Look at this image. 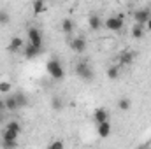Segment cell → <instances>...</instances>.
<instances>
[{"instance_id": "30", "label": "cell", "mask_w": 151, "mask_h": 149, "mask_svg": "<svg viewBox=\"0 0 151 149\" xmlns=\"http://www.w3.org/2000/svg\"><path fill=\"white\" fill-rule=\"evenodd\" d=\"M125 2H134V0H125Z\"/></svg>"}, {"instance_id": "28", "label": "cell", "mask_w": 151, "mask_h": 149, "mask_svg": "<svg viewBox=\"0 0 151 149\" xmlns=\"http://www.w3.org/2000/svg\"><path fill=\"white\" fill-rule=\"evenodd\" d=\"M0 111H5V105H4V98H0Z\"/></svg>"}, {"instance_id": "6", "label": "cell", "mask_w": 151, "mask_h": 149, "mask_svg": "<svg viewBox=\"0 0 151 149\" xmlns=\"http://www.w3.org/2000/svg\"><path fill=\"white\" fill-rule=\"evenodd\" d=\"M69 44H70V49H72L74 53H79V54H81V53H84V51H86V47H88L86 40H84L83 37H72Z\"/></svg>"}, {"instance_id": "11", "label": "cell", "mask_w": 151, "mask_h": 149, "mask_svg": "<svg viewBox=\"0 0 151 149\" xmlns=\"http://www.w3.org/2000/svg\"><path fill=\"white\" fill-rule=\"evenodd\" d=\"M93 121L99 125V123H104V121H109V112L106 111L104 107H97L93 112Z\"/></svg>"}, {"instance_id": "13", "label": "cell", "mask_w": 151, "mask_h": 149, "mask_svg": "<svg viewBox=\"0 0 151 149\" xmlns=\"http://www.w3.org/2000/svg\"><path fill=\"white\" fill-rule=\"evenodd\" d=\"M60 28H62V32H63L65 35H72V32H74V28H76V23L70 18H65V19H62Z\"/></svg>"}, {"instance_id": "21", "label": "cell", "mask_w": 151, "mask_h": 149, "mask_svg": "<svg viewBox=\"0 0 151 149\" xmlns=\"http://www.w3.org/2000/svg\"><path fill=\"white\" fill-rule=\"evenodd\" d=\"M12 91V84L9 81H0V95H7Z\"/></svg>"}, {"instance_id": "12", "label": "cell", "mask_w": 151, "mask_h": 149, "mask_svg": "<svg viewBox=\"0 0 151 149\" xmlns=\"http://www.w3.org/2000/svg\"><path fill=\"white\" fill-rule=\"evenodd\" d=\"M23 47H25V42H23L21 37H12L11 42H9V46H7V49H9L11 53H18V51H21Z\"/></svg>"}, {"instance_id": "8", "label": "cell", "mask_w": 151, "mask_h": 149, "mask_svg": "<svg viewBox=\"0 0 151 149\" xmlns=\"http://www.w3.org/2000/svg\"><path fill=\"white\" fill-rule=\"evenodd\" d=\"M88 27H90V30L99 32V30L104 27V21H102V18H100L99 14H90V16H88Z\"/></svg>"}, {"instance_id": "10", "label": "cell", "mask_w": 151, "mask_h": 149, "mask_svg": "<svg viewBox=\"0 0 151 149\" xmlns=\"http://www.w3.org/2000/svg\"><path fill=\"white\" fill-rule=\"evenodd\" d=\"M23 53H25V58L27 60H34V58H37L39 53H40V47H35L34 44H27L25 47H23Z\"/></svg>"}, {"instance_id": "27", "label": "cell", "mask_w": 151, "mask_h": 149, "mask_svg": "<svg viewBox=\"0 0 151 149\" xmlns=\"http://www.w3.org/2000/svg\"><path fill=\"white\" fill-rule=\"evenodd\" d=\"M144 30H146V32H151V18L144 23Z\"/></svg>"}, {"instance_id": "31", "label": "cell", "mask_w": 151, "mask_h": 149, "mask_svg": "<svg viewBox=\"0 0 151 149\" xmlns=\"http://www.w3.org/2000/svg\"><path fill=\"white\" fill-rule=\"evenodd\" d=\"M0 148H2V140H0Z\"/></svg>"}, {"instance_id": "14", "label": "cell", "mask_w": 151, "mask_h": 149, "mask_svg": "<svg viewBox=\"0 0 151 149\" xmlns=\"http://www.w3.org/2000/svg\"><path fill=\"white\" fill-rule=\"evenodd\" d=\"M97 133H99V137H102V139L109 137V135H111V123H109V121L99 123V125H97Z\"/></svg>"}, {"instance_id": "16", "label": "cell", "mask_w": 151, "mask_h": 149, "mask_svg": "<svg viewBox=\"0 0 151 149\" xmlns=\"http://www.w3.org/2000/svg\"><path fill=\"white\" fill-rule=\"evenodd\" d=\"M14 97H16V102H18V107H19V109H25V107H28L30 100H28L27 93H23V91H18V93H14Z\"/></svg>"}, {"instance_id": "22", "label": "cell", "mask_w": 151, "mask_h": 149, "mask_svg": "<svg viewBox=\"0 0 151 149\" xmlns=\"http://www.w3.org/2000/svg\"><path fill=\"white\" fill-rule=\"evenodd\" d=\"M51 107H53V111H62L63 109V100L60 97H55L51 100Z\"/></svg>"}, {"instance_id": "17", "label": "cell", "mask_w": 151, "mask_h": 149, "mask_svg": "<svg viewBox=\"0 0 151 149\" xmlns=\"http://www.w3.org/2000/svg\"><path fill=\"white\" fill-rule=\"evenodd\" d=\"M32 9H34V14H42V12H46L47 4H46V0H34Z\"/></svg>"}, {"instance_id": "3", "label": "cell", "mask_w": 151, "mask_h": 149, "mask_svg": "<svg viewBox=\"0 0 151 149\" xmlns=\"http://www.w3.org/2000/svg\"><path fill=\"white\" fill-rule=\"evenodd\" d=\"M132 18H134V23H139V25H142V27H144V23L151 18V9H150V7L135 9V11H134V14H132Z\"/></svg>"}, {"instance_id": "1", "label": "cell", "mask_w": 151, "mask_h": 149, "mask_svg": "<svg viewBox=\"0 0 151 149\" xmlns=\"http://www.w3.org/2000/svg\"><path fill=\"white\" fill-rule=\"evenodd\" d=\"M46 72L51 75L53 79H56V81H60V79H63V77H65L63 67H62V63H60L56 58L47 60V63H46Z\"/></svg>"}, {"instance_id": "23", "label": "cell", "mask_w": 151, "mask_h": 149, "mask_svg": "<svg viewBox=\"0 0 151 149\" xmlns=\"http://www.w3.org/2000/svg\"><path fill=\"white\" fill-rule=\"evenodd\" d=\"M5 128L14 130V132L21 133V125H19V121H9V123H5Z\"/></svg>"}, {"instance_id": "15", "label": "cell", "mask_w": 151, "mask_h": 149, "mask_svg": "<svg viewBox=\"0 0 151 149\" xmlns=\"http://www.w3.org/2000/svg\"><path fill=\"white\" fill-rule=\"evenodd\" d=\"M144 34H146V30H144L142 25H139V23H134V25H132V28H130V35H132L134 39L139 40V39H142Z\"/></svg>"}, {"instance_id": "18", "label": "cell", "mask_w": 151, "mask_h": 149, "mask_svg": "<svg viewBox=\"0 0 151 149\" xmlns=\"http://www.w3.org/2000/svg\"><path fill=\"white\" fill-rule=\"evenodd\" d=\"M18 137H19V133H18V132L9 130V128H5V126H4V130H2V140H18Z\"/></svg>"}, {"instance_id": "7", "label": "cell", "mask_w": 151, "mask_h": 149, "mask_svg": "<svg viewBox=\"0 0 151 149\" xmlns=\"http://www.w3.org/2000/svg\"><path fill=\"white\" fill-rule=\"evenodd\" d=\"M134 60H135V54L132 53V51H123L121 54H119V58H118V65L119 67H128V65H132L134 63Z\"/></svg>"}, {"instance_id": "4", "label": "cell", "mask_w": 151, "mask_h": 149, "mask_svg": "<svg viewBox=\"0 0 151 149\" xmlns=\"http://www.w3.org/2000/svg\"><path fill=\"white\" fill-rule=\"evenodd\" d=\"M104 27L111 32H119L123 28V18L121 16H109L107 19H104Z\"/></svg>"}, {"instance_id": "5", "label": "cell", "mask_w": 151, "mask_h": 149, "mask_svg": "<svg viewBox=\"0 0 151 149\" xmlns=\"http://www.w3.org/2000/svg\"><path fill=\"white\" fill-rule=\"evenodd\" d=\"M27 37H28V42L34 44L35 47H42V34L40 30L35 28V27H30L28 32H27Z\"/></svg>"}, {"instance_id": "24", "label": "cell", "mask_w": 151, "mask_h": 149, "mask_svg": "<svg viewBox=\"0 0 151 149\" xmlns=\"http://www.w3.org/2000/svg\"><path fill=\"white\" fill-rule=\"evenodd\" d=\"M9 21H11V16L5 11H0V25H7Z\"/></svg>"}, {"instance_id": "25", "label": "cell", "mask_w": 151, "mask_h": 149, "mask_svg": "<svg viewBox=\"0 0 151 149\" xmlns=\"http://www.w3.org/2000/svg\"><path fill=\"white\" fill-rule=\"evenodd\" d=\"M18 140H2V148H16Z\"/></svg>"}, {"instance_id": "2", "label": "cell", "mask_w": 151, "mask_h": 149, "mask_svg": "<svg viewBox=\"0 0 151 149\" xmlns=\"http://www.w3.org/2000/svg\"><path fill=\"white\" fill-rule=\"evenodd\" d=\"M76 75H77L79 79L86 81V82L95 77V74H93V70H91V67H90L88 62H79V63L76 65Z\"/></svg>"}, {"instance_id": "29", "label": "cell", "mask_w": 151, "mask_h": 149, "mask_svg": "<svg viewBox=\"0 0 151 149\" xmlns=\"http://www.w3.org/2000/svg\"><path fill=\"white\" fill-rule=\"evenodd\" d=\"M4 119V111H0V121Z\"/></svg>"}, {"instance_id": "20", "label": "cell", "mask_w": 151, "mask_h": 149, "mask_svg": "<svg viewBox=\"0 0 151 149\" xmlns=\"http://www.w3.org/2000/svg\"><path fill=\"white\" fill-rule=\"evenodd\" d=\"M107 77L109 79H118L119 77V65H111L109 69H107Z\"/></svg>"}, {"instance_id": "19", "label": "cell", "mask_w": 151, "mask_h": 149, "mask_svg": "<svg viewBox=\"0 0 151 149\" xmlns=\"http://www.w3.org/2000/svg\"><path fill=\"white\" fill-rule=\"evenodd\" d=\"M130 107H132V100H130V98L123 97V98L118 100V109H119V111L127 112V111H130Z\"/></svg>"}, {"instance_id": "9", "label": "cell", "mask_w": 151, "mask_h": 149, "mask_svg": "<svg viewBox=\"0 0 151 149\" xmlns=\"http://www.w3.org/2000/svg\"><path fill=\"white\" fill-rule=\"evenodd\" d=\"M4 105H5V111L7 112H16L19 107H18V102H16V97L7 93L5 98H4Z\"/></svg>"}, {"instance_id": "26", "label": "cell", "mask_w": 151, "mask_h": 149, "mask_svg": "<svg viewBox=\"0 0 151 149\" xmlns=\"http://www.w3.org/2000/svg\"><path fill=\"white\" fill-rule=\"evenodd\" d=\"M47 148H49V149H62V148H63V142H62V140H56V142L49 144Z\"/></svg>"}]
</instances>
